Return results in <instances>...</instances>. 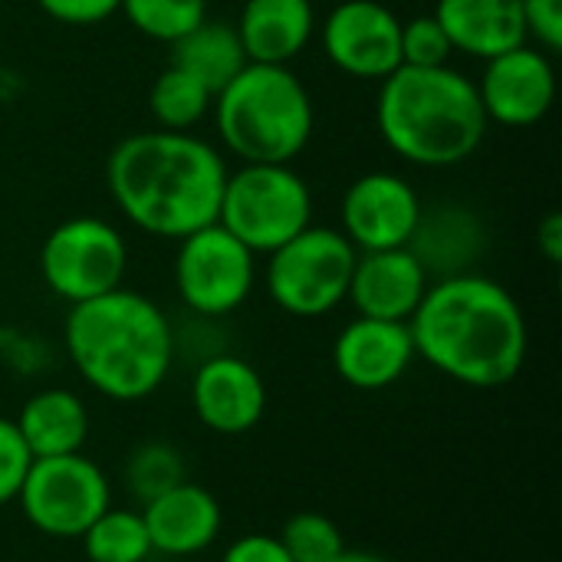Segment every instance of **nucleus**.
<instances>
[{"mask_svg": "<svg viewBox=\"0 0 562 562\" xmlns=\"http://www.w3.org/2000/svg\"><path fill=\"white\" fill-rule=\"evenodd\" d=\"M415 356L468 389H504L527 362V319L497 280L454 273L435 280L408 319Z\"/></svg>", "mask_w": 562, "mask_h": 562, "instance_id": "f257e3e1", "label": "nucleus"}, {"mask_svg": "<svg viewBox=\"0 0 562 562\" xmlns=\"http://www.w3.org/2000/svg\"><path fill=\"white\" fill-rule=\"evenodd\" d=\"M119 211L151 237L181 240L217 221L227 168L221 155L188 132H138L105 161Z\"/></svg>", "mask_w": 562, "mask_h": 562, "instance_id": "f03ea898", "label": "nucleus"}, {"mask_svg": "<svg viewBox=\"0 0 562 562\" xmlns=\"http://www.w3.org/2000/svg\"><path fill=\"white\" fill-rule=\"evenodd\" d=\"M63 339L82 382L112 402H142L158 392L178 346L161 306L125 286L72 303Z\"/></svg>", "mask_w": 562, "mask_h": 562, "instance_id": "7ed1b4c3", "label": "nucleus"}, {"mask_svg": "<svg viewBox=\"0 0 562 562\" xmlns=\"http://www.w3.org/2000/svg\"><path fill=\"white\" fill-rule=\"evenodd\" d=\"M375 119L385 145L422 168L461 165L487 135L477 82L451 66H398L389 72Z\"/></svg>", "mask_w": 562, "mask_h": 562, "instance_id": "20e7f679", "label": "nucleus"}, {"mask_svg": "<svg viewBox=\"0 0 562 562\" xmlns=\"http://www.w3.org/2000/svg\"><path fill=\"white\" fill-rule=\"evenodd\" d=\"M211 109L224 145L244 165H290L313 135V99L290 66L247 63Z\"/></svg>", "mask_w": 562, "mask_h": 562, "instance_id": "39448f33", "label": "nucleus"}, {"mask_svg": "<svg viewBox=\"0 0 562 562\" xmlns=\"http://www.w3.org/2000/svg\"><path fill=\"white\" fill-rule=\"evenodd\" d=\"M313 217L310 184L290 165H244L227 175L217 224L250 254H273Z\"/></svg>", "mask_w": 562, "mask_h": 562, "instance_id": "423d86ee", "label": "nucleus"}, {"mask_svg": "<svg viewBox=\"0 0 562 562\" xmlns=\"http://www.w3.org/2000/svg\"><path fill=\"white\" fill-rule=\"evenodd\" d=\"M356 257L359 250L342 231L310 224L270 254L267 293L290 316H326L346 303Z\"/></svg>", "mask_w": 562, "mask_h": 562, "instance_id": "0eeeda50", "label": "nucleus"}, {"mask_svg": "<svg viewBox=\"0 0 562 562\" xmlns=\"http://www.w3.org/2000/svg\"><path fill=\"white\" fill-rule=\"evenodd\" d=\"M13 504H20V514L36 533L53 540H79L112 507V484L82 451L33 458Z\"/></svg>", "mask_w": 562, "mask_h": 562, "instance_id": "6e6552de", "label": "nucleus"}, {"mask_svg": "<svg viewBox=\"0 0 562 562\" xmlns=\"http://www.w3.org/2000/svg\"><path fill=\"white\" fill-rule=\"evenodd\" d=\"M125 267L128 247L102 217H69L40 247V277L69 306L119 290Z\"/></svg>", "mask_w": 562, "mask_h": 562, "instance_id": "1a4fd4ad", "label": "nucleus"}, {"mask_svg": "<svg viewBox=\"0 0 562 562\" xmlns=\"http://www.w3.org/2000/svg\"><path fill=\"white\" fill-rule=\"evenodd\" d=\"M257 254H250L217 221L181 237L175 257V286L181 303L204 319L240 310L257 280Z\"/></svg>", "mask_w": 562, "mask_h": 562, "instance_id": "9d476101", "label": "nucleus"}, {"mask_svg": "<svg viewBox=\"0 0 562 562\" xmlns=\"http://www.w3.org/2000/svg\"><path fill=\"white\" fill-rule=\"evenodd\" d=\"M323 49L356 79H385L402 66V20L379 0H342L326 16Z\"/></svg>", "mask_w": 562, "mask_h": 562, "instance_id": "9b49d317", "label": "nucleus"}, {"mask_svg": "<svg viewBox=\"0 0 562 562\" xmlns=\"http://www.w3.org/2000/svg\"><path fill=\"white\" fill-rule=\"evenodd\" d=\"M342 234L356 250L408 247L422 201L415 188L392 171H369L342 194Z\"/></svg>", "mask_w": 562, "mask_h": 562, "instance_id": "f8f14e48", "label": "nucleus"}, {"mask_svg": "<svg viewBox=\"0 0 562 562\" xmlns=\"http://www.w3.org/2000/svg\"><path fill=\"white\" fill-rule=\"evenodd\" d=\"M484 76L477 82L487 122L510 128L537 125L557 99V72L550 53L537 46H514L501 56L484 59Z\"/></svg>", "mask_w": 562, "mask_h": 562, "instance_id": "ddd939ff", "label": "nucleus"}, {"mask_svg": "<svg viewBox=\"0 0 562 562\" xmlns=\"http://www.w3.org/2000/svg\"><path fill=\"white\" fill-rule=\"evenodd\" d=\"M191 408L198 422L214 435H247L267 412V385L247 359L214 352L194 369Z\"/></svg>", "mask_w": 562, "mask_h": 562, "instance_id": "4468645a", "label": "nucleus"}, {"mask_svg": "<svg viewBox=\"0 0 562 562\" xmlns=\"http://www.w3.org/2000/svg\"><path fill=\"white\" fill-rule=\"evenodd\" d=\"M415 342L408 323L356 316L333 346L336 375L359 392H382L395 385L415 362Z\"/></svg>", "mask_w": 562, "mask_h": 562, "instance_id": "2eb2a0df", "label": "nucleus"}, {"mask_svg": "<svg viewBox=\"0 0 562 562\" xmlns=\"http://www.w3.org/2000/svg\"><path fill=\"white\" fill-rule=\"evenodd\" d=\"M431 286L428 270L408 247L392 250H362L352 267L349 293L359 316L408 323Z\"/></svg>", "mask_w": 562, "mask_h": 562, "instance_id": "dca6fc26", "label": "nucleus"}, {"mask_svg": "<svg viewBox=\"0 0 562 562\" xmlns=\"http://www.w3.org/2000/svg\"><path fill=\"white\" fill-rule=\"evenodd\" d=\"M142 520L151 540V553L171 560H188L211 550L224 527L221 501L194 481H181L178 487L148 501L142 507Z\"/></svg>", "mask_w": 562, "mask_h": 562, "instance_id": "f3484780", "label": "nucleus"}, {"mask_svg": "<svg viewBox=\"0 0 562 562\" xmlns=\"http://www.w3.org/2000/svg\"><path fill=\"white\" fill-rule=\"evenodd\" d=\"M234 30L247 63L286 66L306 49L316 13L310 0H247Z\"/></svg>", "mask_w": 562, "mask_h": 562, "instance_id": "a211bd4d", "label": "nucleus"}, {"mask_svg": "<svg viewBox=\"0 0 562 562\" xmlns=\"http://www.w3.org/2000/svg\"><path fill=\"white\" fill-rule=\"evenodd\" d=\"M438 23L454 49L491 59L527 43L520 0H438Z\"/></svg>", "mask_w": 562, "mask_h": 562, "instance_id": "6ab92c4d", "label": "nucleus"}, {"mask_svg": "<svg viewBox=\"0 0 562 562\" xmlns=\"http://www.w3.org/2000/svg\"><path fill=\"white\" fill-rule=\"evenodd\" d=\"M408 250L418 257L428 277L445 280L454 273H471L468 267L484 250V227L461 204H435L428 211L422 207Z\"/></svg>", "mask_w": 562, "mask_h": 562, "instance_id": "aec40b11", "label": "nucleus"}, {"mask_svg": "<svg viewBox=\"0 0 562 562\" xmlns=\"http://www.w3.org/2000/svg\"><path fill=\"white\" fill-rule=\"evenodd\" d=\"M13 422L33 458L79 454L89 438V408L69 389H43L30 395Z\"/></svg>", "mask_w": 562, "mask_h": 562, "instance_id": "412c9836", "label": "nucleus"}, {"mask_svg": "<svg viewBox=\"0 0 562 562\" xmlns=\"http://www.w3.org/2000/svg\"><path fill=\"white\" fill-rule=\"evenodd\" d=\"M171 66L184 69L217 95L247 66V53L231 23L204 20L171 43Z\"/></svg>", "mask_w": 562, "mask_h": 562, "instance_id": "4be33fe9", "label": "nucleus"}, {"mask_svg": "<svg viewBox=\"0 0 562 562\" xmlns=\"http://www.w3.org/2000/svg\"><path fill=\"white\" fill-rule=\"evenodd\" d=\"M148 105L161 128L188 132L191 125H198L207 115V109L214 105V92L204 82H198L194 76H188L184 69L168 63V69H161L151 82Z\"/></svg>", "mask_w": 562, "mask_h": 562, "instance_id": "5701e85b", "label": "nucleus"}, {"mask_svg": "<svg viewBox=\"0 0 562 562\" xmlns=\"http://www.w3.org/2000/svg\"><path fill=\"white\" fill-rule=\"evenodd\" d=\"M79 540L89 562H145L151 557L142 510L109 507Z\"/></svg>", "mask_w": 562, "mask_h": 562, "instance_id": "b1692460", "label": "nucleus"}, {"mask_svg": "<svg viewBox=\"0 0 562 562\" xmlns=\"http://www.w3.org/2000/svg\"><path fill=\"white\" fill-rule=\"evenodd\" d=\"M122 477H125L128 494L145 507L148 501H155L165 491H171L181 481H188V464H184V454L175 445H168V441H145V445H138L128 454Z\"/></svg>", "mask_w": 562, "mask_h": 562, "instance_id": "393cba45", "label": "nucleus"}, {"mask_svg": "<svg viewBox=\"0 0 562 562\" xmlns=\"http://www.w3.org/2000/svg\"><path fill=\"white\" fill-rule=\"evenodd\" d=\"M119 10L142 36L161 43L181 40L184 33H191L198 23L207 20L204 0H122Z\"/></svg>", "mask_w": 562, "mask_h": 562, "instance_id": "a878e982", "label": "nucleus"}, {"mask_svg": "<svg viewBox=\"0 0 562 562\" xmlns=\"http://www.w3.org/2000/svg\"><path fill=\"white\" fill-rule=\"evenodd\" d=\"M280 543L293 562H333L346 550L342 530L316 510L293 514L280 530Z\"/></svg>", "mask_w": 562, "mask_h": 562, "instance_id": "bb28decb", "label": "nucleus"}, {"mask_svg": "<svg viewBox=\"0 0 562 562\" xmlns=\"http://www.w3.org/2000/svg\"><path fill=\"white\" fill-rule=\"evenodd\" d=\"M451 53L454 46L435 13L402 23V66H448Z\"/></svg>", "mask_w": 562, "mask_h": 562, "instance_id": "cd10ccee", "label": "nucleus"}, {"mask_svg": "<svg viewBox=\"0 0 562 562\" xmlns=\"http://www.w3.org/2000/svg\"><path fill=\"white\" fill-rule=\"evenodd\" d=\"M30 464H33V454L23 445L16 422L0 415V507L16 501Z\"/></svg>", "mask_w": 562, "mask_h": 562, "instance_id": "c85d7f7f", "label": "nucleus"}, {"mask_svg": "<svg viewBox=\"0 0 562 562\" xmlns=\"http://www.w3.org/2000/svg\"><path fill=\"white\" fill-rule=\"evenodd\" d=\"M527 36L540 43L543 53L562 49V0H520Z\"/></svg>", "mask_w": 562, "mask_h": 562, "instance_id": "c756f323", "label": "nucleus"}, {"mask_svg": "<svg viewBox=\"0 0 562 562\" xmlns=\"http://www.w3.org/2000/svg\"><path fill=\"white\" fill-rule=\"evenodd\" d=\"M46 16L69 26H92L119 13L122 0H36Z\"/></svg>", "mask_w": 562, "mask_h": 562, "instance_id": "7c9ffc66", "label": "nucleus"}, {"mask_svg": "<svg viewBox=\"0 0 562 562\" xmlns=\"http://www.w3.org/2000/svg\"><path fill=\"white\" fill-rule=\"evenodd\" d=\"M221 562H293L290 553L283 550L280 537H270V533H247V537H237L227 550Z\"/></svg>", "mask_w": 562, "mask_h": 562, "instance_id": "2f4dec72", "label": "nucleus"}, {"mask_svg": "<svg viewBox=\"0 0 562 562\" xmlns=\"http://www.w3.org/2000/svg\"><path fill=\"white\" fill-rule=\"evenodd\" d=\"M537 240H540V250H543V257L550 260V263H560L562 257V217L553 211V214H547V221L540 224V231H537Z\"/></svg>", "mask_w": 562, "mask_h": 562, "instance_id": "473e14b6", "label": "nucleus"}, {"mask_svg": "<svg viewBox=\"0 0 562 562\" xmlns=\"http://www.w3.org/2000/svg\"><path fill=\"white\" fill-rule=\"evenodd\" d=\"M333 562H389L385 557H379V553H369V550H342L339 557Z\"/></svg>", "mask_w": 562, "mask_h": 562, "instance_id": "72a5a7b5", "label": "nucleus"}]
</instances>
